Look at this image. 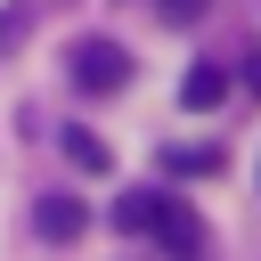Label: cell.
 <instances>
[{"label":"cell","mask_w":261,"mask_h":261,"mask_svg":"<svg viewBox=\"0 0 261 261\" xmlns=\"http://www.w3.org/2000/svg\"><path fill=\"white\" fill-rule=\"evenodd\" d=\"M237 82H245V90H253V98H261V49H253V57H245V65H237Z\"/></svg>","instance_id":"cell-9"},{"label":"cell","mask_w":261,"mask_h":261,"mask_svg":"<svg viewBox=\"0 0 261 261\" xmlns=\"http://www.w3.org/2000/svg\"><path fill=\"white\" fill-rule=\"evenodd\" d=\"M147 237H163V253H171V261H204V245H212V237H204V220H196L179 196H163V204H155V228H147Z\"/></svg>","instance_id":"cell-2"},{"label":"cell","mask_w":261,"mask_h":261,"mask_svg":"<svg viewBox=\"0 0 261 261\" xmlns=\"http://www.w3.org/2000/svg\"><path fill=\"white\" fill-rule=\"evenodd\" d=\"M155 8H163V16H171V24H196V16H204V8H212V0H155Z\"/></svg>","instance_id":"cell-8"},{"label":"cell","mask_w":261,"mask_h":261,"mask_svg":"<svg viewBox=\"0 0 261 261\" xmlns=\"http://www.w3.org/2000/svg\"><path fill=\"white\" fill-rule=\"evenodd\" d=\"M155 204H163L155 188H130V196H114V228H122V237H147V228H155Z\"/></svg>","instance_id":"cell-6"},{"label":"cell","mask_w":261,"mask_h":261,"mask_svg":"<svg viewBox=\"0 0 261 261\" xmlns=\"http://www.w3.org/2000/svg\"><path fill=\"white\" fill-rule=\"evenodd\" d=\"M65 73H73V90L106 98V90H122V82H130V49H122V41H106V33H90V41H73Z\"/></svg>","instance_id":"cell-1"},{"label":"cell","mask_w":261,"mask_h":261,"mask_svg":"<svg viewBox=\"0 0 261 261\" xmlns=\"http://www.w3.org/2000/svg\"><path fill=\"white\" fill-rule=\"evenodd\" d=\"M220 98H228V73H220V65H188V73H179V106H188V114H212Z\"/></svg>","instance_id":"cell-3"},{"label":"cell","mask_w":261,"mask_h":261,"mask_svg":"<svg viewBox=\"0 0 261 261\" xmlns=\"http://www.w3.org/2000/svg\"><path fill=\"white\" fill-rule=\"evenodd\" d=\"M33 228H41V237H65V245H73V237L90 228V212H82L73 196H41V204H33Z\"/></svg>","instance_id":"cell-4"},{"label":"cell","mask_w":261,"mask_h":261,"mask_svg":"<svg viewBox=\"0 0 261 261\" xmlns=\"http://www.w3.org/2000/svg\"><path fill=\"white\" fill-rule=\"evenodd\" d=\"M220 147H163V171H212Z\"/></svg>","instance_id":"cell-7"},{"label":"cell","mask_w":261,"mask_h":261,"mask_svg":"<svg viewBox=\"0 0 261 261\" xmlns=\"http://www.w3.org/2000/svg\"><path fill=\"white\" fill-rule=\"evenodd\" d=\"M57 139H65V163H73V171H90V179H98V171H114V155H106V139H98V130H82V122H73V130H57Z\"/></svg>","instance_id":"cell-5"}]
</instances>
